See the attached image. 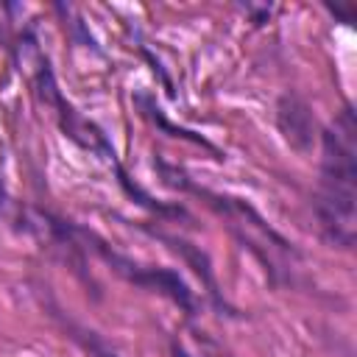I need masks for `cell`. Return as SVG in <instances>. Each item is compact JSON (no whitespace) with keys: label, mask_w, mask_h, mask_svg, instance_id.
Listing matches in <instances>:
<instances>
[{"label":"cell","mask_w":357,"mask_h":357,"mask_svg":"<svg viewBox=\"0 0 357 357\" xmlns=\"http://www.w3.org/2000/svg\"><path fill=\"white\" fill-rule=\"evenodd\" d=\"M354 181L357 126L351 106H346L335 117V126L324 134V165L315 204L324 234L340 248H351L354 243Z\"/></svg>","instance_id":"6da1fadb"}]
</instances>
